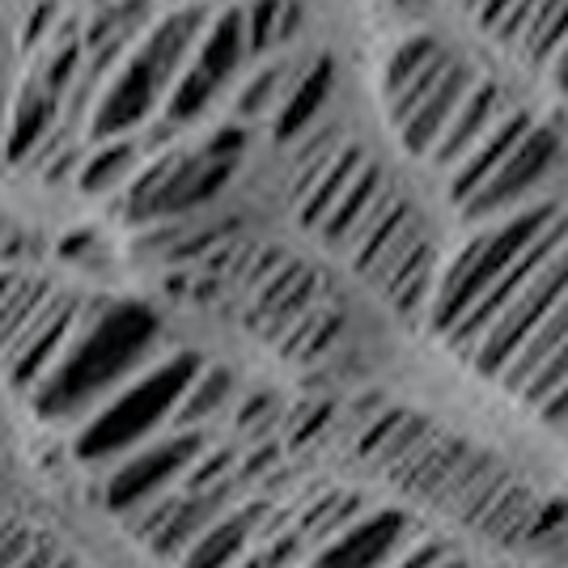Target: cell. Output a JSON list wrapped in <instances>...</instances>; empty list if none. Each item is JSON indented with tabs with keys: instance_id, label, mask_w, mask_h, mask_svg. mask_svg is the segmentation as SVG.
I'll list each match as a JSON object with an SVG mask.
<instances>
[{
	"instance_id": "43",
	"label": "cell",
	"mask_w": 568,
	"mask_h": 568,
	"mask_svg": "<svg viewBox=\"0 0 568 568\" xmlns=\"http://www.w3.org/2000/svg\"><path fill=\"white\" fill-rule=\"evenodd\" d=\"M442 568H467V565H463V560H454V556H450V560H446Z\"/></svg>"
},
{
	"instance_id": "40",
	"label": "cell",
	"mask_w": 568,
	"mask_h": 568,
	"mask_svg": "<svg viewBox=\"0 0 568 568\" xmlns=\"http://www.w3.org/2000/svg\"><path fill=\"white\" fill-rule=\"evenodd\" d=\"M13 281H18V272H0V302L9 297V288H13Z\"/></svg>"
},
{
	"instance_id": "9",
	"label": "cell",
	"mask_w": 568,
	"mask_h": 568,
	"mask_svg": "<svg viewBox=\"0 0 568 568\" xmlns=\"http://www.w3.org/2000/svg\"><path fill=\"white\" fill-rule=\"evenodd\" d=\"M81 306H85V297H77L69 288L51 293V302L30 318V327L0 353V369H4L9 386L34 395L48 382V374L60 365V356L69 348L77 323H81Z\"/></svg>"
},
{
	"instance_id": "20",
	"label": "cell",
	"mask_w": 568,
	"mask_h": 568,
	"mask_svg": "<svg viewBox=\"0 0 568 568\" xmlns=\"http://www.w3.org/2000/svg\"><path fill=\"white\" fill-rule=\"evenodd\" d=\"M230 497H234V479H225L221 488H209V493H191V488H179V500H174V509H170L166 526L158 530V539H153V551L162 556V560H174V556H183L216 518H225V509H230Z\"/></svg>"
},
{
	"instance_id": "6",
	"label": "cell",
	"mask_w": 568,
	"mask_h": 568,
	"mask_svg": "<svg viewBox=\"0 0 568 568\" xmlns=\"http://www.w3.org/2000/svg\"><path fill=\"white\" fill-rule=\"evenodd\" d=\"M568 293V242L544 263V272L518 293V302L500 314L488 327V335L479 339V348L471 356V369L484 382H500V374L509 369V361L521 353V344L539 332L547 314L556 310V302Z\"/></svg>"
},
{
	"instance_id": "14",
	"label": "cell",
	"mask_w": 568,
	"mask_h": 568,
	"mask_svg": "<svg viewBox=\"0 0 568 568\" xmlns=\"http://www.w3.org/2000/svg\"><path fill=\"white\" fill-rule=\"evenodd\" d=\"M412 535L403 514H369L323 547L314 568H386Z\"/></svg>"
},
{
	"instance_id": "22",
	"label": "cell",
	"mask_w": 568,
	"mask_h": 568,
	"mask_svg": "<svg viewBox=\"0 0 568 568\" xmlns=\"http://www.w3.org/2000/svg\"><path fill=\"white\" fill-rule=\"evenodd\" d=\"M386 174H382L378 162H365L361 166V174L353 179V187L339 195V204H335L332 213H327V221L318 225V237L332 246V251H344L348 255V246L356 242V234H361V225L369 221V213L378 209V200L386 195Z\"/></svg>"
},
{
	"instance_id": "7",
	"label": "cell",
	"mask_w": 568,
	"mask_h": 568,
	"mask_svg": "<svg viewBox=\"0 0 568 568\" xmlns=\"http://www.w3.org/2000/svg\"><path fill=\"white\" fill-rule=\"evenodd\" d=\"M204 450H209L204 428H174L166 442L132 450L106 479V505L115 514H132V509H141L170 488H183V479L200 463Z\"/></svg>"
},
{
	"instance_id": "37",
	"label": "cell",
	"mask_w": 568,
	"mask_h": 568,
	"mask_svg": "<svg viewBox=\"0 0 568 568\" xmlns=\"http://www.w3.org/2000/svg\"><path fill=\"white\" fill-rule=\"evenodd\" d=\"M51 565H55V547L39 539V544H34V551H30V556H26L18 568H51Z\"/></svg>"
},
{
	"instance_id": "8",
	"label": "cell",
	"mask_w": 568,
	"mask_h": 568,
	"mask_svg": "<svg viewBox=\"0 0 568 568\" xmlns=\"http://www.w3.org/2000/svg\"><path fill=\"white\" fill-rule=\"evenodd\" d=\"M560 136H556V128H547V123H535L521 144L500 162V170L484 183V187L475 191L471 200L458 209L463 221H471V225H488V221H500V216L518 213L526 209V200L535 195V191L547 183V174L560 166Z\"/></svg>"
},
{
	"instance_id": "1",
	"label": "cell",
	"mask_w": 568,
	"mask_h": 568,
	"mask_svg": "<svg viewBox=\"0 0 568 568\" xmlns=\"http://www.w3.org/2000/svg\"><path fill=\"white\" fill-rule=\"evenodd\" d=\"M158 339L153 310L136 302H111V297H85L81 323L72 332L60 365L48 374V382L34 390V407L43 416L77 412L85 403L111 390L119 378L149 369V348Z\"/></svg>"
},
{
	"instance_id": "12",
	"label": "cell",
	"mask_w": 568,
	"mask_h": 568,
	"mask_svg": "<svg viewBox=\"0 0 568 568\" xmlns=\"http://www.w3.org/2000/svg\"><path fill=\"white\" fill-rule=\"evenodd\" d=\"M475 81H479V77H475L471 64L454 55L450 64L442 69V77L433 81V90H428V94L395 123L403 149H407L412 158H433V149H437V141L446 136L450 119L458 115V106H463L467 94L475 90Z\"/></svg>"
},
{
	"instance_id": "28",
	"label": "cell",
	"mask_w": 568,
	"mask_h": 568,
	"mask_svg": "<svg viewBox=\"0 0 568 568\" xmlns=\"http://www.w3.org/2000/svg\"><path fill=\"white\" fill-rule=\"evenodd\" d=\"M446 55H450V51L442 48L433 34H412V39H403L399 48L390 51L386 69H382V98L395 102V98H399L403 90H412L425 72L437 69Z\"/></svg>"
},
{
	"instance_id": "13",
	"label": "cell",
	"mask_w": 568,
	"mask_h": 568,
	"mask_svg": "<svg viewBox=\"0 0 568 568\" xmlns=\"http://www.w3.org/2000/svg\"><path fill=\"white\" fill-rule=\"evenodd\" d=\"M60 106H64V94L51 90L39 72H30L22 85H18V98L9 102V128H4V162H34L39 149L60 132Z\"/></svg>"
},
{
	"instance_id": "38",
	"label": "cell",
	"mask_w": 568,
	"mask_h": 568,
	"mask_svg": "<svg viewBox=\"0 0 568 568\" xmlns=\"http://www.w3.org/2000/svg\"><path fill=\"white\" fill-rule=\"evenodd\" d=\"M4 128H9V85H4V69H0V158H4Z\"/></svg>"
},
{
	"instance_id": "35",
	"label": "cell",
	"mask_w": 568,
	"mask_h": 568,
	"mask_svg": "<svg viewBox=\"0 0 568 568\" xmlns=\"http://www.w3.org/2000/svg\"><path fill=\"white\" fill-rule=\"evenodd\" d=\"M39 544V535L34 530H26V526H9L4 535H0V568H18L34 551Z\"/></svg>"
},
{
	"instance_id": "31",
	"label": "cell",
	"mask_w": 568,
	"mask_h": 568,
	"mask_svg": "<svg viewBox=\"0 0 568 568\" xmlns=\"http://www.w3.org/2000/svg\"><path fill=\"white\" fill-rule=\"evenodd\" d=\"M568 43V0H539L526 34H521V51L539 64H551V55Z\"/></svg>"
},
{
	"instance_id": "30",
	"label": "cell",
	"mask_w": 568,
	"mask_h": 568,
	"mask_svg": "<svg viewBox=\"0 0 568 568\" xmlns=\"http://www.w3.org/2000/svg\"><path fill=\"white\" fill-rule=\"evenodd\" d=\"M51 293H55V284H48L43 276L18 272V281H13V288H9V297L0 302V353L30 327V318L48 306Z\"/></svg>"
},
{
	"instance_id": "21",
	"label": "cell",
	"mask_w": 568,
	"mask_h": 568,
	"mask_svg": "<svg viewBox=\"0 0 568 568\" xmlns=\"http://www.w3.org/2000/svg\"><path fill=\"white\" fill-rule=\"evenodd\" d=\"M149 162L141 136H115V141H98L90 149V158H81V170H77V191L81 195H115L123 191L136 170Z\"/></svg>"
},
{
	"instance_id": "44",
	"label": "cell",
	"mask_w": 568,
	"mask_h": 568,
	"mask_svg": "<svg viewBox=\"0 0 568 568\" xmlns=\"http://www.w3.org/2000/svg\"><path fill=\"white\" fill-rule=\"evenodd\" d=\"M0 51H4V30H0Z\"/></svg>"
},
{
	"instance_id": "16",
	"label": "cell",
	"mask_w": 568,
	"mask_h": 568,
	"mask_svg": "<svg viewBox=\"0 0 568 568\" xmlns=\"http://www.w3.org/2000/svg\"><path fill=\"white\" fill-rule=\"evenodd\" d=\"M335 90V60L332 55H314V60H302V69L293 77L288 94L281 98L276 115L267 119L272 123V141L276 144H297L310 128L318 123V115L327 111Z\"/></svg>"
},
{
	"instance_id": "24",
	"label": "cell",
	"mask_w": 568,
	"mask_h": 568,
	"mask_svg": "<svg viewBox=\"0 0 568 568\" xmlns=\"http://www.w3.org/2000/svg\"><path fill=\"white\" fill-rule=\"evenodd\" d=\"M267 514V505L255 509H242V514H225L216 518L195 544L183 551V565L179 568H234L246 556V544L255 535V518Z\"/></svg>"
},
{
	"instance_id": "5",
	"label": "cell",
	"mask_w": 568,
	"mask_h": 568,
	"mask_svg": "<svg viewBox=\"0 0 568 568\" xmlns=\"http://www.w3.org/2000/svg\"><path fill=\"white\" fill-rule=\"evenodd\" d=\"M251 60V43H246V9H225L213 13V22L204 30L200 48L187 60V69L179 72V81L170 85L162 115L179 128H187L213 106V98L234 81V72Z\"/></svg>"
},
{
	"instance_id": "26",
	"label": "cell",
	"mask_w": 568,
	"mask_h": 568,
	"mask_svg": "<svg viewBox=\"0 0 568 568\" xmlns=\"http://www.w3.org/2000/svg\"><path fill=\"white\" fill-rule=\"evenodd\" d=\"M230 399H234V374H230V369H216V365H204V369L187 382V390H183V399L174 407L170 425L204 428L209 420H216V416L225 412Z\"/></svg>"
},
{
	"instance_id": "33",
	"label": "cell",
	"mask_w": 568,
	"mask_h": 568,
	"mask_svg": "<svg viewBox=\"0 0 568 568\" xmlns=\"http://www.w3.org/2000/svg\"><path fill=\"white\" fill-rule=\"evenodd\" d=\"M446 560H450V547L442 544V539H433V535L416 530L386 568H442Z\"/></svg>"
},
{
	"instance_id": "23",
	"label": "cell",
	"mask_w": 568,
	"mask_h": 568,
	"mask_svg": "<svg viewBox=\"0 0 568 568\" xmlns=\"http://www.w3.org/2000/svg\"><path fill=\"white\" fill-rule=\"evenodd\" d=\"M365 162H369V158H365L356 144H339L332 162L318 170L306 187L297 191V216H302V225H306L310 234H318V225H323L327 213L339 204V195L353 187V179L361 174Z\"/></svg>"
},
{
	"instance_id": "34",
	"label": "cell",
	"mask_w": 568,
	"mask_h": 568,
	"mask_svg": "<svg viewBox=\"0 0 568 568\" xmlns=\"http://www.w3.org/2000/svg\"><path fill=\"white\" fill-rule=\"evenodd\" d=\"M565 378H568V339L560 344V353L551 356V361H547L544 369L535 374V382L526 386V395H521V403H526V407H539V403H544L547 395H551V390H556V386H560Z\"/></svg>"
},
{
	"instance_id": "15",
	"label": "cell",
	"mask_w": 568,
	"mask_h": 568,
	"mask_svg": "<svg viewBox=\"0 0 568 568\" xmlns=\"http://www.w3.org/2000/svg\"><path fill=\"white\" fill-rule=\"evenodd\" d=\"M323 297V276L306 263L284 260L267 281L255 288V332L281 339L310 306Z\"/></svg>"
},
{
	"instance_id": "4",
	"label": "cell",
	"mask_w": 568,
	"mask_h": 568,
	"mask_svg": "<svg viewBox=\"0 0 568 568\" xmlns=\"http://www.w3.org/2000/svg\"><path fill=\"white\" fill-rule=\"evenodd\" d=\"M204 365L195 356H170L153 369H141L128 382V390L106 403L90 420V428L77 437V454L81 458H115V454L141 450V442L153 437V428L170 425L187 382Z\"/></svg>"
},
{
	"instance_id": "27",
	"label": "cell",
	"mask_w": 568,
	"mask_h": 568,
	"mask_svg": "<svg viewBox=\"0 0 568 568\" xmlns=\"http://www.w3.org/2000/svg\"><path fill=\"white\" fill-rule=\"evenodd\" d=\"M302 30V4L297 0H251L246 4V43L251 60H267Z\"/></svg>"
},
{
	"instance_id": "19",
	"label": "cell",
	"mask_w": 568,
	"mask_h": 568,
	"mask_svg": "<svg viewBox=\"0 0 568 568\" xmlns=\"http://www.w3.org/2000/svg\"><path fill=\"white\" fill-rule=\"evenodd\" d=\"M209 22H213V13L200 9V4L174 9L170 18H162V22L144 34V43L136 51L158 69V77H162L166 85H174L179 72L187 69V60L195 55V48H200V39H204Z\"/></svg>"
},
{
	"instance_id": "10",
	"label": "cell",
	"mask_w": 568,
	"mask_h": 568,
	"mask_svg": "<svg viewBox=\"0 0 568 568\" xmlns=\"http://www.w3.org/2000/svg\"><path fill=\"white\" fill-rule=\"evenodd\" d=\"M565 242H568V213H560L551 225H547L544 234H539L530 246H526V251H521V260L514 263V267H509V272H505L493 288H488V293H484V302H479V306H475L471 314L458 323V327H450V332L442 335V344H446L458 361H467V365H471L475 348H479V339L488 335V327H493L500 314L518 302L521 288H526V284L544 272V263L551 260V255H556Z\"/></svg>"
},
{
	"instance_id": "32",
	"label": "cell",
	"mask_w": 568,
	"mask_h": 568,
	"mask_svg": "<svg viewBox=\"0 0 568 568\" xmlns=\"http://www.w3.org/2000/svg\"><path fill=\"white\" fill-rule=\"evenodd\" d=\"M458 4H467L475 13V22L484 26L493 39H500V43H521L526 22H530V13H535L539 0H458Z\"/></svg>"
},
{
	"instance_id": "25",
	"label": "cell",
	"mask_w": 568,
	"mask_h": 568,
	"mask_svg": "<svg viewBox=\"0 0 568 568\" xmlns=\"http://www.w3.org/2000/svg\"><path fill=\"white\" fill-rule=\"evenodd\" d=\"M565 339H568V293L556 302V310L547 314L544 323H539V332L521 344V353L509 361V369L500 374V386H505L514 399H521V395H526V386L535 382V374L544 369L551 356L560 353V344H565Z\"/></svg>"
},
{
	"instance_id": "3",
	"label": "cell",
	"mask_w": 568,
	"mask_h": 568,
	"mask_svg": "<svg viewBox=\"0 0 568 568\" xmlns=\"http://www.w3.org/2000/svg\"><path fill=\"white\" fill-rule=\"evenodd\" d=\"M560 213H565L560 204H530V209H518V213L500 216V221H488L446 263V272L437 276V293H433V306H428V327H433V335L442 339L450 327H458L484 302V293L521 260V251L544 234Z\"/></svg>"
},
{
	"instance_id": "18",
	"label": "cell",
	"mask_w": 568,
	"mask_h": 568,
	"mask_svg": "<svg viewBox=\"0 0 568 568\" xmlns=\"http://www.w3.org/2000/svg\"><path fill=\"white\" fill-rule=\"evenodd\" d=\"M530 128H535V119L514 106V111L500 119L497 128H493L484 141L475 144L471 153H467V158H463V162H458L450 174H446V179H450V200L458 204V209H463V204L471 200L475 191H479L484 183H488V179H493V174H497L500 162H505V158L518 149L521 136H526Z\"/></svg>"
},
{
	"instance_id": "41",
	"label": "cell",
	"mask_w": 568,
	"mask_h": 568,
	"mask_svg": "<svg viewBox=\"0 0 568 568\" xmlns=\"http://www.w3.org/2000/svg\"><path fill=\"white\" fill-rule=\"evenodd\" d=\"M51 568H81V565H77L72 556H55V565H51Z\"/></svg>"
},
{
	"instance_id": "42",
	"label": "cell",
	"mask_w": 568,
	"mask_h": 568,
	"mask_svg": "<svg viewBox=\"0 0 568 568\" xmlns=\"http://www.w3.org/2000/svg\"><path fill=\"white\" fill-rule=\"evenodd\" d=\"M390 4H395V9H420L425 0H390Z\"/></svg>"
},
{
	"instance_id": "39",
	"label": "cell",
	"mask_w": 568,
	"mask_h": 568,
	"mask_svg": "<svg viewBox=\"0 0 568 568\" xmlns=\"http://www.w3.org/2000/svg\"><path fill=\"white\" fill-rule=\"evenodd\" d=\"M234 568H267V560H263V551H255V556H242Z\"/></svg>"
},
{
	"instance_id": "11",
	"label": "cell",
	"mask_w": 568,
	"mask_h": 568,
	"mask_svg": "<svg viewBox=\"0 0 568 568\" xmlns=\"http://www.w3.org/2000/svg\"><path fill=\"white\" fill-rule=\"evenodd\" d=\"M170 85L158 77V69L144 60L141 51H132L123 60V69L102 85L90 115V136L94 141H115V136H132L153 119V111L166 102Z\"/></svg>"
},
{
	"instance_id": "2",
	"label": "cell",
	"mask_w": 568,
	"mask_h": 568,
	"mask_svg": "<svg viewBox=\"0 0 568 568\" xmlns=\"http://www.w3.org/2000/svg\"><path fill=\"white\" fill-rule=\"evenodd\" d=\"M246 153V128L225 123L195 149L170 144L166 153L149 158L136 179L119 191L123 195V216L136 225H162L179 216H195L209 209L221 191L230 187L237 162Z\"/></svg>"
},
{
	"instance_id": "36",
	"label": "cell",
	"mask_w": 568,
	"mask_h": 568,
	"mask_svg": "<svg viewBox=\"0 0 568 568\" xmlns=\"http://www.w3.org/2000/svg\"><path fill=\"white\" fill-rule=\"evenodd\" d=\"M551 85H556L560 94H568V43L551 55Z\"/></svg>"
},
{
	"instance_id": "29",
	"label": "cell",
	"mask_w": 568,
	"mask_h": 568,
	"mask_svg": "<svg viewBox=\"0 0 568 568\" xmlns=\"http://www.w3.org/2000/svg\"><path fill=\"white\" fill-rule=\"evenodd\" d=\"M297 69H302V60H267L263 69L251 72V81L237 90V102H234L237 119H272L276 115V106H281V98L288 94V85H293Z\"/></svg>"
},
{
	"instance_id": "17",
	"label": "cell",
	"mask_w": 568,
	"mask_h": 568,
	"mask_svg": "<svg viewBox=\"0 0 568 568\" xmlns=\"http://www.w3.org/2000/svg\"><path fill=\"white\" fill-rule=\"evenodd\" d=\"M509 111H514V106H509V98H505L500 85H493V81H475V90L467 94V102L458 106V115L450 119L446 136L437 141V149H433V158H428V162L442 170V174H450V170L458 166L475 144L484 141L500 119L509 115Z\"/></svg>"
}]
</instances>
